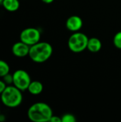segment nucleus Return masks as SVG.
<instances>
[{
  "label": "nucleus",
  "mask_w": 121,
  "mask_h": 122,
  "mask_svg": "<svg viewBox=\"0 0 121 122\" xmlns=\"http://www.w3.org/2000/svg\"><path fill=\"white\" fill-rule=\"evenodd\" d=\"M53 115L52 109L44 102H36L32 104L27 112L29 119L34 122H49Z\"/></svg>",
  "instance_id": "nucleus-1"
},
{
  "label": "nucleus",
  "mask_w": 121,
  "mask_h": 122,
  "mask_svg": "<svg viewBox=\"0 0 121 122\" xmlns=\"http://www.w3.org/2000/svg\"><path fill=\"white\" fill-rule=\"evenodd\" d=\"M53 54L52 46L46 41H39L30 46L29 56L36 63H44Z\"/></svg>",
  "instance_id": "nucleus-2"
},
{
  "label": "nucleus",
  "mask_w": 121,
  "mask_h": 122,
  "mask_svg": "<svg viewBox=\"0 0 121 122\" xmlns=\"http://www.w3.org/2000/svg\"><path fill=\"white\" fill-rule=\"evenodd\" d=\"M1 101L4 106L9 108H16L23 101L21 91L14 85H8L1 94Z\"/></svg>",
  "instance_id": "nucleus-3"
},
{
  "label": "nucleus",
  "mask_w": 121,
  "mask_h": 122,
  "mask_svg": "<svg viewBox=\"0 0 121 122\" xmlns=\"http://www.w3.org/2000/svg\"><path fill=\"white\" fill-rule=\"evenodd\" d=\"M89 38L85 34L76 31L73 32L68 39V46L74 53H80L87 49Z\"/></svg>",
  "instance_id": "nucleus-4"
},
{
  "label": "nucleus",
  "mask_w": 121,
  "mask_h": 122,
  "mask_svg": "<svg viewBox=\"0 0 121 122\" xmlns=\"http://www.w3.org/2000/svg\"><path fill=\"white\" fill-rule=\"evenodd\" d=\"M31 81L29 74L23 69H18L13 74V85L21 92L28 89Z\"/></svg>",
  "instance_id": "nucleus-5"
},
{
  "label": "nucleus",
  "mask_w": 121,
  "mask_h": 122,
  "mask_svg": "<svg viewBox=\"0 0 121 122\" xmlns=\"http://www.w3.org/2000/svg\"><path fill=\"white\" fill-rule=\"evenodd\" d=\"M40 39L41 32L36 28L29 27L24 29L20 34V40L30 46L40 41Z\"/></svg>",
  "instance_id": "nucleus-6"
},
{
  "label": "nucleus",
  "mask_w": 121,
  "mask_h": 122,
  "mask_svg": "<svg viewBox=\"0 0 121 122\" xmlns=\"http://www.w3.org/2000/svg\"><path fill=\"white\" fill-rule=\"evenodd\" d=\"M66 26L68 30L72 32L79 31L83 26V20L78 16H71L66 21Z\"/></svg>",
  "instance_id": "nucleus-7"
},
{
  "label": "nucleus",
  "mask_w": 121,
  "mask_h": 122,
  "mask_svg": "<svg viewBox=\"0 0 121 122\" xmlns=\"http://www.w3.org/2000/svg\"><path fill=\"white\" fill-rule=\"evenodd\" d=\"M30 46L22 42L21 41L15 43L11 48L12 54L17 57H24L29 55Z\"/></svg>",
  "instance_id": "nucleus-8"
},
{
  "label": "nucleus",
  "mask_w": 121,
  "mask_h": 122,
  "mask_svg": "<svg viewBox=\"0 0 121 122\" xmlns=\"http://www.w3.org/2000/svg\"><path fill=\"white\" fill-rule=\"evenodd\" d=\"M102 48V43L101 40L96 37H92L88 39L87 49L93 53L98 52Z\"/></svg>",
  "instance_id": "nucleus-9"
},
{
  "label": "nucleus",
  "mask_w": 121,
  "mask_h": 122,
  "mask_svg": "<svg viewBox=\"0 0 121 122\" xmlns=\"http://www.w3.org/2000/svg\"><path fill=\"white\" fill-rule=\"evenodd\" d=\"M43 89L44 86L41 82L39 81H31L27 90L32 95H39L43 92Z\"/></svg>",
  "instance_id": "nucleus-10"
},
{
  "label": "nucleus",
  "mask_w": 121,
  "mask_h": 122,
  "mask_svg": "<svg viewBox=\"0 0 121 122\" xmlns=\"http://www.w3.org/2000/svg\"><path fill=\"white\" fill-rule=\"evenodd\" d=\"M1 4L6 11L10 12L17 11L20 6L19 0H4Z\"/></svg>",
  "instance_id": "nucleus-11"
},
{
  "label": "nucleus",
  "mask_w": 121,
  "mask_h": 122,
  "mask_svg": "<svg viewBox=\"0 0 121 122\" xmlns=\"http://www.w3.org/2000/svg\"><path fill=\"white\" fill-rule=\"evenodd\" d=\"M9 65L5 61L0 59V77H3L6 74H9Z\"/></svg>",
  "instance_id": "nucleus-12"
},
{
  "label": "nucleus",
  "mask_w": 121,
  "mask_h": 122,
  "mask_svg": "<svg viewBox=\"0 0 121 122\" xmlns=\"http://www.w3.org/2000/svg\"><path fill=\"white\" fill-rule=\"evenodd\" d=\"M113 44L114 46L118 49H121V31L117 32L114 37H113Z\"/></svg>",
  "instance_id": "nucleus-13"
},
{
  "label": "nucleus",
  "mask_w": 121,
  "mask_h": 122,
  "mask_svg": "<svg viewBox=\"0 0 121 122\" xmlns=\"http://www.w3.org/2000/svg\"><path fill=\"white\" fill-rule=\"evenodd\" d=\"M61 117V122H76V117L71 114H65Z\"/></svg>",
  "instance_id": "nucleus-14"
},
{
  "label": "nucleus",
  "mask_w": 121,
  "mask_h": 122,
  "mask_svg": "<svg viewBox=\"0 0 121 122\" xmlns=\"http://www.w3.org/2000/svg\"><path fill=\"white\" fill-rule=\"evenodd\" d=\"M3 81L5 82V84L8 86V85H11L13 84V74H10L9 73L6 74L5 76H4L3 77Z\"/></svg>",
  "instance_id": "nucleus-15"
},
{
  "label": "nucleus",
  "mask_w": 121,
  "mask_h": 122,
  "mask_svg": "<svg viewBox=\"0 0 121 122\" xmlns=\"http://www.w3.org/2000/svg\"><path fill=\"white\" fill-rule=\"evenodd\" d=\"M6 86H7V85L5 84V82L3 80H0V95L4 91V89H6Z\"/></svg>",
  "instance_id": "nucleus-16"
},
{
  "label": "nucleus",
  "mask_w": 121,
  "mask_h": 122,
  "mask_svg": "<svg viewBox=\"0 0 121 122\" xmlns=\"http://www.w3.org/2000/svg\"><path fill=\"white\" fill-rule=\"evenodd\" d=\"M51 122H61V117H57V116H52V117L51 118L50 121Z\"/></svg>",
  "instance_id": "nucleus-17"
},
{
  "label": "nucleus",
  "mask_w": 121,
  "mask_h": 122,
  "mask_svg": "<svg viewBox=\"0 0 121 122\" xmlns=\"http://www.w3.org/2000/svg\"><path fill=\"white\" fill-rule=\"evenodd\" d=\"M44 3H45V4H51L54 0H41Z\"/></svg>",
  "instance_id": "nucleus-18"
},
{
  "label": "nucleus",
  "mask_w": 121,
  "mask_h": 122,
  "mask_svg": "<svg viewBox=\"0 0 121 122\" xmlns=\"http://www.w3.org/2000/svg\"><path fill=\"white\" fill-rule=\"evenodd\" d=\"M4 0H0V4H1L2 3V1H3Z\"/></svg>",
  "instance_id": "nucleus-19"
},
{
  "label": "nucleus",
  "mask_w": 121,
  "mask_h": 122,
  "mask_svg": "<svg viewBox=\"0 0 121 122\" xmlns=\"http://www.w3.org/2000/svg\"><path fill=\"white\" fill-rule=\"evenodd\" d=\"M0 115H1V111H0Z\"/></svg>",
  "instance_id": "nucleus-20"
}]
</instances>
